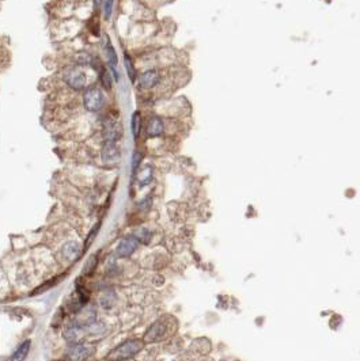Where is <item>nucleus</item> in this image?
<instances>
[{
    "instance_id": "nucleus-1",
    "label": "nucleus",
    "mask_w": 360,
    "mask_h": 361,
    "mask_svg": "<svg viewBox=\"0 0 360 361\" xmlns=\"http://www.w3.org/2000/svg\"><path fill=\"white\" fill-rule=\"evenodd\" d=\"M83 103H84V107L87 109L88 112H99L103 107V103H105V97H103L102 91L99 88L91 87L84 92Z\"/></svg>"
},
{
    "instance_id": "nucleus-2",
    "label": "nucleus",
    "mask_w": 360,
    "mask_h": 361,
    "mask_svg": "<svg viewBox=\"0 0 360 361\" xmlns=\"http://www.w3.org/2000/svg\"><path fill=\"white\" fill-rule=\"evenodd\" d=\"M63 77H64V80H66L68 86L73 88V90H82V88L86 87V83H87L86 73L80 68H76V67H72V68L66 70Z\"/></svg>"
},
{
    "instance_id": "nucleus-3",
    "label": "nucleus",
    "mask_w": 360,
    "mask_h": 361,
    "mask_svg": "<svg viewBox=\"0 0 360 361\" xmlns=\"http://www.w3.org/2000/svg\"><path fill=\"white\" fill-rule=\"evenodd\" d=\"M142 349V342L140 341H128L119 346L117 349L112 352L110 357L116 359V360H124V359H131L135 355H138V352Z\"/></svg>"
},
{
    "instance_id": "nucleus-4",
    "label": "nucleus",
    "mask_w": 360,
    "mask_h": 361,
    "mask_svg": "<svg viewBox=\"0 0 360 361\" xmlns=\"http://www.w3.org/2000/svg\"><path fill=\"white\" fill-rule=\"evenodd\" d=\"M123 135V127L119 121H109L103 127V139L105 142H116Z\"/></svg>"
},
{
    "instance_id": "nucleus-5",
    "label": "nucleus",
    "mask_w": 360,
    "mask_h": 361,
    "mask_svg": "<svg viewBox=\"0 0 360 361\" xmlns=\"http://www.w3.org/2000/svg\"><path fill=\"white\" fill-rule=\"evenodd\" d=\"M93 353V348L83 344H73L67 351V357L71 360H84Z\"/></svg>"
},
{
    "instance_id": "nucleus-6",
    "label": "nucleus",
    "mask_w": 360,
    "mask_h": 361,
    "mask_svg": "<svg viewBox=\"0 0 360 361\" xmlns=\"http://www.w3.org/2000/svg\"><path fill=\"white\" fill-rule=\"evenodd\" d=\"M120 148L116 145L114 142H106L105 145L102 148V152H101V156H102V160L105 163H114L117 162L120 159Z\"/></svg>"
},
{
    "instance_id": "nucleus-7",
    "label": "nucleus",
    "mask_w": 360,
    "mask_h": 361,
    "mask_svg": "<svg viewBox=\"0 0 360 361\" xmlns=\"http://www.w3.org/2000/svg\"><path fill=\"white\" fill-rule=\"evenodd\" d=\"M138 243L139 240L136 238H127V239H123L117 246L116 249V253L119 257L121 258H125V257H129L135 253V250L138 249Z\"/></svg>"
},
{
    "instance_id": "nucleus-8",
    "label": "nucleus",
    "mask_w": 360,
    "mask_h": 361,
    "mask_svg": "<svg viewBox=\"0 0 360 361\" xmlns=\"http://www.w3.org/2000/svg\"><path fill=\"white\" fill-rule=\"evenodd\" d=\"M159 72L151 70L142 73V76L139 79V87L144 88V90H149V88H154L158 83H159Z\"/></svg>"
},
{
    "instance_id": "nucleus-9",
    "label": "nucleus",
    "mask_w": 360,
    "mask_h": 361,
    "mask_svg": "<svg viewBox=\"0 0 360 361\" xmlns=\"http://www.w3.org/2000/svg\"><path fill=\"white\" fill-rule=\"evenodd\" d=\"M166 334V326L162 322H156L154 325L151 326L148 331L145 333L144 336V341L147 342H155L162 340Z\"/></svg>"
},
{
    "instance_id": "nucleus-10",
    "label": "nucleus",
    "mask_w": 360,
    "mask_h": 361,
    "mask_svg": "<svg viewBox=\"0 0 360 361\" xmlns=\"http://www.w3.org/2000/svg\"><path fill=\"white\" fill-rule=\"evenodd\" d=\"M163 131H165V125L159 117H152L149 120L147 125V135L149 138H158L163 133Z\"/></svg>"
},
{
    "instance_id": "nucleus-11",
    "label": "nucleus",
    "mask_w": 360,
    "mask_h": 361,
    "mask_svg": "<svg viewBox=\"0 0 360 361\" xmlns=\"http://www.w3.org/2000/svg\"><path fill=\"white\" fill-rule=\"evenodd\" d=\"M82 327L80 325L70 326L67 330L64 331V338L71 344H76L82 340Z\"/></svg>"
},
{
    "instance_id": "nucleus-12",
    "label": "nucleus",
    "mask_w": 360,
    "mask_h": 361,
    "mask_svg": "<svg viewBox=\"0 0 360 361\" xmlns=\"http://www.w3.org/2000/svg\"><path fill=\"white\" fill-rule=\"evenodd\" d=\"M63 253L66 255V258L70 261L76 260L79 254H80V246L76 242H68L67 244H64L63 247Z\"/></svg>"
},
{
    "instance_id": "nucleus-13",
    "label": "nucleus",
    "mask_w": 360,
    "mask_h": 361,
    "mask_svg": "<svg viewBox=\"0 0 360 361\" xmlns=\"http://www.w3.org/2000/svg\"><path fill=\"white\" fill-rule=\"evenodd\" d=\"M106 55H108L109 64H110L112 70H113L114 77H116V80H119L120 75L117 73V70H116V67H117V55H116V51H114L113 46H112V44L109 41L108 44H106Z\"/></svg>"
},
{
    "instance_id": "nucleus-14",
    "label": "nucleus",
    "mask_w": 360,
    "mask_h": 361,
    "mask_svg": "<svg viewBox=\"0 0 360 361\" xmlns=\"http://www.w3.org/2000/svg\"><path fill=\"white\" fill-rule=\"evenodd\" d=\"M29 351H30V341H25L19 348H18V349H16V352L12 355L11 359H12V360H23V359H26V356H27Z\"/></svg>"
},
{
    "instance_id": "nucleus-15",
    "label": "nucleus",
    "mask_w": 360,
    "mask_h": 361,
    "mask_svg": "<svg viewBox=\"0 0 360 361\" xmlns=\"http://www.w3.org/2000/svg\"><path fill=\"white\" fill-rule=\"evenodd\" d=\"M151 178H152V168L147 166V167H144L139 174V183L140 186H145V185H148L151 182Z\"/></svg>"
},
{
    "instance_id": "nucleus-16",
    "label": "nucleus",
    "mask_w": 360,
    "mask_h": 361,
    "mask_svg": "<svg viewBox=\"0 0 360 361\" xmlns=\"http://www.w3.org/2000/svg\"><path fill=\"white\" fill-rule=\"evenodd\" d=\"M140 124H142V118H140L139 113L136 112L134 114V117H132V133H134L135 138H138V136H139Z\"/></svg>"
},
{
    "instance_id": "nucleus-17",
    "label": "nucleus",
    "mask_w": 360,
    "mask_h": 361,
    "mask_svg": "<svg viewBox=\"0 0 360 361\" xmlns=\"http://www.w3.org/2000/svg\"><path fill=\"white\" fill-rule=\"evenodd\" d=\"M135 238L139 240V242H143V243H148L149 238H151V234L145 228H140L136 231L135 234Z\"/></svg>"
},
{
    "instance_id": "nucleus-18",
    "label": "nucleus",
    "mask_w": 360,
    "mask_h": 361,
    "mask_svg": "<svg viewBox=\"0 0 360 361\" xmlns=\"http://www.w3.org/2000/svg\"><path fill=\"white\" fill-rule=\"evenodd\" d=\"M125 67H127V71H128L131 80L135 81V79H136V71H135L134 64H132V61H131V59L128 56H125Z\"/></svg>"
},
{
    "instance_id": "nucleus-19",
    "label": "nucleus",
    "mask_w": 360,
    "mask_h": 361,
    "mask_svg": "<svg viewBox=\"0 0 360 361\" xmlns=\"http://www.w3.org/2000/svg\"><path fill=\"white\" fill-rule=\"evenodd\" d=\"M98 264V258L94 255L91 257L90 260H88L87 265H86V268H84V275H90V273H93V270L95 269V266Z\"/></svg>"
},
{
    "instance_id": "nucleus-20",
    "label": "nucleus",
    "mask_w": 360,
    "mask_h": 361,
    "mask_svg": "<svg viewBox=\"0 0 360 361\" xmlns=\"http://www.w3.org/2000/svg\"><path fill=\"white\" fill-rule=\"evenodd\" d=\"M101 80H102L103 87L110 90V87H112V79H110V75H109V72L106 70H103L102 73H101Z\"/></svg>"
},
{
    "instance_id": "nucleus-21",
    "label": "nucleus",
    "mask_w": 360,
    "mask_h": 361,
    "mask_svg": "<svg viewBox=\"0 0 360 361\" xmlns=\"http://www.w3.org/2000/svg\"><path fill=\"white\" fill-rule=\"evenodd\" d=\"M113 3L114 0H106L105 1V19H109L112 12H113Z\"/></svg>"
},
{
    "instance_id": "nucleus-22",
    "label": "nucleus",
    "mask_w": 360,
    "mask_h": 361,
    "mask_svg": "<svg viewBox=\"0 0 360 361\" xmlns=\"http://www.w3.org/2000/svg\"><path fill=\"white\" fill-rule=\"evenodd\" d=\"M139 160H140V155H139V153H135V156H134V170H136V168H138Z\"/></svg>"
}]
</instances>
